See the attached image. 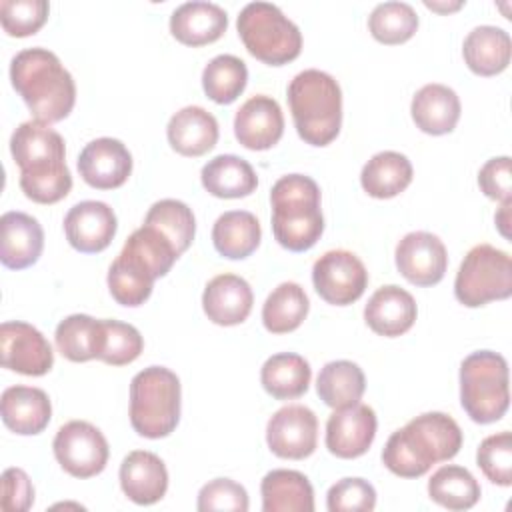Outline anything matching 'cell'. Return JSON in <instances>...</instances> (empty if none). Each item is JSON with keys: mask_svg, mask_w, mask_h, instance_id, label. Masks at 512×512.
<instances>
[{"mask_svg": "<svg viewBox=\"0 0 512 512\" xmlns=\"http://www.w3.org/2000/svg\"><path fill=\"white\" fill-rule=\"evenodd\" d=\"M10 152L20 168V188L38 204H54L68 196L72 176L66 166L64 138L50 124L22 122L10 138Z\"/></svg>", "mask_w": 512, "mask_h": 512, "instance_id": "1", "label": "cell"}, {"mask_svg": "<svg viewBox=\"0 0 512 512\" xmlns=\"http://www.w3.org/2000/svg\"><path fill=\"white\" fill-rule=\"evenodd\" d=\"M462 448V430L444 412H426L390 434L382 450L384 466L400 478H420L436 462L454 458Z\"/></svg>", "mask_w": 512, "mask_h": 512, "instance_id": "2", "label": "cell"}, {"mask_svg": "<svg viewBox=\"0 0 512 512\" xmlns=\"http://www.w3.org/2000/svg\"><path fill=\"white\" fill-rule=\"evenodd\" d=\"M10 80L38 122H60L74 108V78L48 48L20 50L10 62Z\"/></svg>", "mask_w": 512, "mask_h": 512, "instance_id": "3", "label": "cell"}, {"mask_svg": "<svg viewBox=\"0 0 512 512\" xmlns=\"http://www.w3.org/2000/svg\"><path fill=\"white\" fill-rule=\"evenodd\" d=\"M272 232L290 252L310 250L324 232L320 188L304 174H286L270 190Z\"/></svg>", "mask_w": 512, "mask_h": 512, "instance_id": "4", "label": "cell"}, {"mask_svg": "<svg viewBox=\"0 0 512 512\" xmlns=\"http://www.w3.org/2000/svg\"><path fill=\"white\" fill-rule=\"evenodd\" d=\"M298 136L310 146H328L342 126V90L328 72H298L286 90Z\"/></svg>", "mask_w": 512, "mask_h": 512, "instance_id": "5", "label": "cell"}, {"mask_svg": "<svg viewBox=\"0 0 512 512\" xmlns=\"http://www.w3.org/2000/svg\"><path fill=\"white\" fill-rule=\"evenodd\" d=\"M180 380L164 366H148L130 382V424L144 438L172 434L180 420Z\"/></svg>", "mask_w": 512, "mask_h": 512, "instance_id": "6", "label": "cell"}, {"mask_svg": "<svg viewBox=\"0 0 512 512\" xmlns=\"http://www.w3.org/2000/svg\"><path fill=\"white\" fill-rule=\"evenodd\" d=\"M460 404L476 424L500 420L510 404L506 358L492 350L468 354L460 364Z\"/></svg>", "mask_w": 512, "mask_h": 512, "instance_id": "7", "label": "cell"}, {"mask_svg": "<svg viewBox=\"0 0 512 512\" xmlns=\"http://www.w3.org/2000/svg\"><path fill=\"white\" fill-rule=\"evenodd\" d=\"M246 50L264 64L282 66L300 56L302 32L270 2L246 4L236 20Z\"/></svg>", "mask_w": 512, "mask_h": 512, "instance_id": "8", "label": "cell"}, {"mask_svg": "<svg viewBox=\"0 0 512 512\" xmlns=\"http://www.w3.org/2000/svg\"><path fill=\"white\" fill-rule=\"evenodd\" d=\"M454 296L468 308H478L494 300L512 296V258L490 244H478L464 256L456 280Z\"/></svg>", "mask_w": 512, "mask_h": 512, "instance_id": "9", "label": "cell"}, {"mask_svg": "<svg viewBox=\"0 0 512 512\" xmlns=\"http://www.w3.org/2000/svg\"><path fill=\"white\" fill-rule=\"evenodd\" d=\"M52 448L58 464L74 478H92L100 474L110 456L104 434L84 420H70L60 426Z\"/></svg>", "mask_w": 512, "mask_h": 512, "instance_id": "10", "label": "cell"}, {"mask_svg": "<svg viewBox=\"0 0 512 512\" xmlns=\"http://www.w3.org/2000/svg\"><path fill=\"white\" fill-rule=\"evenodd\" d=\"M312 282L324 302L348 306L364 294L368 286V272L354 252L328 250L314 262Z\"/></svg>", "mask_w": 512, "mask_h": 512, "instance_id": "11", "label": "cell"}, {"mask_svg": "<svg viewBox=\"0 0 512 512\" xmlns=\"http://www.w3.org/2000/svg\"><path fill=\"white\" fill-rule=\"evenodd\" d=\"M266 442L272 454L286 460L308 458L318 442V418L302 404L276 410L266 424Z\"/></svg>", "mask_w": 512, "mask_h": 512, "instance_id": "12", "label": "cell"}, {"mask_svg": "<svg viewBox=\"0 0 512 512\" xmlns=\"http://www.w3.org/2000/svg\"><path fill=\"white\" fill-rule=\"evenodd\" d=\"M0 354L4 368L24 376H44L54 364V352L44 334L20 320L2 322Z\"/></svg>", "mask_w": 512, "mask_h": 512, "instance_id": "13", "label": "cell"}, {"mask_svg": "<svg viewBox=\"0 0 512 512\" xmlns=\"http://www.w3.org/2000/svg\"><path fill=\"white\" fill-rule=\"evenodd\" d=\"M396 268L414 286L438 284L448 268V252L444 242L424 230L408 232L396 244Z\"/></svg>", "mask_w": 512, "mask_h": 512, "instance_id": "14", "label": "cell"}, {"mask_svg": "<svg viewBox=\"0 0 512 512\" xmlns=\"http://www.w3.org/2000/svg\"><path fill=\"white\" fill-rule=\"evenodd\" d=\"M376 426V412L366 404L336 408L326 422V448L344 460L358 458L372 446Z\"/></svg>", "mask_w": 512, "mask_h": 512, "instance_id": "15", "label": "cell"}, {"mask_svg": "<svg viewBox=\"0 0 512 512\" xmlns=\"http://www.w3.org/2000/svg\"><path fill=\"white\" fill-rule=\"evenodd\" d=\"M118 228L114 210L100 200L74 204L64 216V232L70 246L82 254H96L110 246Z\"/></svg>", "mask_w": 512, "mask_h": 512, "instance_id": "16", "label": "cell"}, {"mask_svg": "<svg viewBox=\"0 0 512 512\" xmlns=\"http://www.w3.org/2000/svg\"><path fill=\"white\" fill-rule=\"evenodd\" d=\"M78 172L92 188H118L132 174V154L116 138H96L82 148L78 156Z\"/></svg>", "mask_w": 512, "mask_h": 512, "instance_id": "17", "label": "cell"}, {"mask_svg": "<svg viewBox=\"0 0 512 512\" xmlns=\"http://www.w3.org/2000/svg\"><path fill=\"white\" fill-rule=\"evenodd\" d=\"M236 140L248 150H268L284 134V116L280 104L266 94L248 98L234 116Z\"/></svg>", "mask_w": 512, "mask_h": 512, "instance_id": "18", "label": "cell"}, {"mask_svg": "<svg viewBox=\"0 0 512 512\" xmlns=\"http://www.w3.org/2000/svg\"><path fill=\"white\" fill-rule=\"evenodd\" d=\"M0 260L10 270H22L38 262L44 248V230L26 212L10 210L0 218Z\"/></svg>", "mask_w": 512, "mask_h": 512, "instance_id": "19", "label": "cell"}, {"mask_svg": "<svg viewBox=\"0 0 512 512\" xmlns=\"http://www.w3.org/2000/svg\"><path fill=\"white\" fill-rule=\"evenodd\" d=\"M416 300L396 284L380 286L364 306V320L372 332L396 338L408 332L416 322Z\"/></svg>", "mask_w": 512, "mask_h": 512, "instance_id": "20", "label": "cell"}, {"mask_svg": "<svg viewBox=\"0 0 512 512\" xmlns=\"http://www.w3.org/2000/svg\"><path fill=\"white\" fill-rule=\"evenodd\" d=\"M254 304L250 284L236 274L214 276L202 294V308L208 320L218 326L242 324Z\"/></svg>", "mask_w": 512, "mask_h": 512, "instance_id": "21", "label": "cell"}, {"mask_svg": "<svg viewBox=\"0 0 512 512\" xmlns=\"http://www.w3.org/2000/svg\"><path fill=\"white\" fill-rule=\"evenodd\" d=\"M120 486L134 504L150 506L164 498L168 470L154 452L134 450L120 464Z\"/></svg>", "mask_w": 512, "mask_h": 512, "instance_id": "22", "label": "cell"}, {"mask_svg": "<svg viewBox=\"0 0 512 512\" xmlns=\"http://www.w3.org/2000/svg\"><path fill=\"white\" fill-rule=\"evenodd\" d=\"M0 414L2 422L12 432L20 436H34L48 426L52 418V404L42 388L16 384L2 392Z\"/></svg>", "mask_w": 512, "mask_h": 512, "instance_id": "23", "label": "cell"}, {"mask_svg": "<svg viewBox=\"0 0 512 512\" xmlns=\"http://www.w3.org/2000/svg\"><path fill=\"white\" fill-rule=\"evenodd\" d=\"M226 28L228 14L214 2H184L170 16L172 36L186 46H204L216 42Z\"/></svg>", "mask_w": 512, "mask_h": 512, "instance_id": "24", "label": "cell"}, {"mask_svg": "<svg viewBox=\"0 0 512 512\" xmlns=\"http://www.w3.org/2000/svg\"><path fill=\"white\" fill-rule=\"evenodd\" d=\"M154 280L156 274L150 264L128 246H122L108 268V290L118 304L128 308H136L150 298Z\"/></svg>", "mask_w": 512, "mask_h": 512, "instance_id": "25", "label": "cell"}, {"mask_svg": "<svg viewBox=\"0 0 512 512\" xmlns=\"http://www.w3.org/2000/svg\"><path fill=\"white\" fill-rule=\"evenodd\" d=\"M166 136L172 146L182 156H202L210 152L218 142V122L202 106H184L172 114Z\"/></svg>", "mask_w": 512, "mask_h": 512, "instance_id": "26", "label": "cell"}, {"mask_svg": "<svg viewBox=\"0 0 512 512\" xmlns=\"http://www.w3.org/2000/svg\"><path fill=\"white\" fill-rule=\"evenodd\" d=\"M460 110L462 106L458 94L444 84L422 86L410 104V114L416 128L432 136L452 132L460 120Z\"/></svg>", "mask_w": 512, "mask_h": 512, "instance_id": "27", "label": "cell"}, {"mask_svg": "<svg viewBox=\"0 0 512 512\" xmlns=\"http://www.w3.org/2000/svg\"><path fill=\"white\" fill-rule=\"evenodd\" d=\"M466 66L478 76H496L504 72L512 56V40L498 26H476L468 32L462 44Z\"/></svg>", "mask_w": 512, "mask_h": 512, "instance_id": "28", "label": "cell"}, {"mask_svg": "<svg viewBox=\"0 0 512 512\" xmlns=\"http://www.w3.org/2000/svg\"><path fill=\"white\" fill-rule=\"evenodd\" d=\"M264 512H312L314 488L298 470H270L260 484Z\"/></svg>", "mask_w": 512, "mask_h": 512, "instance_id": "29", "label": "cell"}, {"mask_svg": "<svg viewBox=\"0 0 512 512\" xmlns=\"http://www.w3.org/2000/svg\"><path fill=\"white\" fill-rule=\"evenodd\" d=\"M202 186L216 198H244L258 186V176L250 162L236 154H220L208 160L200 172Z\"/></svg>", "mask_w": 512, "mask_h": 512, "instance_id": "30", "label": "cell"}, {"mask_svg": "<svg viewBox=\"0 0 512 512\" xmlns=\"http://www.w3.org/2000/svg\"><path fill=\"white\" fill-rule=\"evenodd\" d=\"M260 238V222L248 210H228L220 214L212 226L216 252L230 260L248 258L258 248Z\"/></svg>", "mask_w": 512, "mask_h": 512, "instance_id": "31", "label": "cell"}, {"mask_svg": "<svg viewBox=\"0 0 512 512\" xmlns=\"http://www.w3.org/2000/svg\"><path fill=\"white\" fill-rule=\"evenodd\" d=\"M410 160L394 150L374 154L360 172V184L372 198H394L404 192L412 182Z\"/></svg>", "mask_w": 512, "mask_h": 512, "instance_id": "32", "label": "cell"}, {"mask_svg": "<svg viewBox=\"0 0 512 512\" xmlns=\"http://www.w3.org/2000/svg\"><path fill=\"white\" fill-rule=\"evenodd\" d=\"M312 370L308 360L294 352H278L270 356L260 370L264 390L276 400L300 398L310 384Z\"/></svg>", "mask_w": 512, "mask_h": 512, "instance_id": "33", "label": "cell"}, {"mask_svg": "<svg viewBox=\"0 0 512 512\" xmlns=\"http://www.w3.org/2000/svg\"><path fill=\"white\" fill-rule=\"evenodd\" d=\"M364 390V372L350 360H332L324 364L316 380V392L320 400L334 410L358 404Z\"/></svg>", "mask_w": 512, "mask_h": 512, "instance_id": "34", "label": "cell"}, {"mask_svg": "<svg viewBox=\"0 0 512 512\" xmlns=\"http://www.w3.org/2000/svg\"><path fill=\"white\" fill-rule=\"evenodd\" d=\"M58 352L70 362H88L100 356L102 320L88 314H70L54 332Z\"/></svg>", "mask_w": 512, "mask_h": 512, "instance_id": "35", "label": "cell"}, {"mask_svg": "<svg viewBox=\"0 0 512 512\" xmlns=\"http://www.w3.org/2000/svg\"><path fill=\"white\" fill-rule=\"evenodd\" d=\"M310 302L304 288L296 282L278 284L262 306L264 328L272 334H286L296 330L308 316Z\"/></svg>", "mask_w": 512, "mask_h": 512, "instance_id": "36", "label": "cell"}, {"mask_svg": "<svg viewBox=\"0 0 512 512\" xmlns=\"http://www.w3.org/2000/svg\"><path fill=\"white\" fill-rule=\"evenodd\" d=\"M480 484L464 466L448 464L428 480V496L448 510H468L480 500Z\"/></svg>", "mask_w": 512, "mask_h": 512, "instance_id": "37", "label": "cell"}, {"mask_svg": "<svg viewBox=\"0 0 512 512\" xmlns=\"http://www.w3.org/2000/svg\"><path fill=\"white\" fill-rule=\"evenodd\" d=\"M248 68L234 54L214 56L202 70V88L216 104H232L246 88Z\"/></svg>", "mask_w": 512, "mask_h": 512, "instance_id": "38", "label": "cell"}, {"mask_svg": "<svg viewBox=\"0 0 512 512\" xmlns=\"http://www.w3.org/2000/svg\"><path fill=\"white\" fill-rule=\"evenodd\" d=\"M144 224L162 232L174 244L178 254H184L190 248L196 234V220L192 210L188 204L174 198L154 202L146 212Z\"/></svg>", "mask_w": 512, "mask_h": 512, "instance_id": "39", "label": "cell"}, {"mask_svg": "<svg viewBox=\"0 0 512 512\" xmlns=\"http://www.w3.org/2000/svg\"><path fill=\"white\" fill-rule=\"evenodd\" d=\"M416 28L418 14L406 2H382L368 16L370 34L382 44H402L414 36Z\"/></svg>", "mask_w": 512, "mask_h": 512, "instance_id": "40", "label": "cell"}, {"mask_svg": "<svg viewBox=\"0 0 512 512\" xmlns=\"http://www.w3.org/2000/svg\"><path fill=\"white\" fill-rule=\"evenodd\" d=\"M144 348L142 334L132 324L120 320H102V348L98 360L110 366L134 362Z\"/></svg>", "mask_w": 512, "mask_h": 512, "instance_id": "41", "label": "cell"}, {"mask_svg": "<svg viewBox=\"0 0 512 512\" xmlns=\"http://www.w3.org/2000/svg\"><path fill=\"white\" fill-rule=\"evenodd\" d=\"M124 246L138 252L150 264L156 278L166 276L180 256L174 244L162 232L148 224H142L138 230H134L124 242Z\"/></svg>", "mask_w": 512, "mask_h": 512, "instance_id": "42", "label": "cell"}, {"mask_svg": "<svg viewBox=\"0 0 512 512\" xmlns=\"http://www.w3.org/2000/svg\"><path fill=\"white\" fill-rule=\"evenodd\" d=\"M50 4L46 0H2L0 22L8 36L24 38L36 34L48 20Z\"/></svg>", "mask_w": 512, "mask_h": 512, "instance_id": "43", "label": "cell"}, {"mask_svg": "<svg viewBox=\"0 0 512 512\" xmlns=\"http://www.w3.org/2000/svg\"><path fill=\"white\" fill-rule=\"evenodd\" d=\"M476 462L484 476L498 484H512V436L508 430L484 438L476 452Z\"/></svg>", "mask_w": 512, "mask_h": 512, "instance_id": "44", "label": "cell"}, {"mask_svg": "<svg viewBox=\"0 0 512 512\" xmlns=\"http://www.w3.org/2000/svg\"><path fill=\"white\" fill-rule=\"evenodd\" d=\"M374 506L376 490L364 478H342L326 494V508L330 512H370Z\"/></svg>", "mask_w": 512, "mask_h": 512, "instance_id": "45", "label": "cell"}, {"mask_svg": "<svg viewBox=\"0 0 512 512\" xmlns=\"http://www.w3.org/2000/svg\"><path fill=\"white\" fill-rule=\"evenodd\" d=\"M250 506L248 492L242 484L230 478H214L204 484L198 492V510L212 512V510H232V512H246Z\"/></svg>", "mask_w": 512, "mask_h": 512, "instance_id": "46", "label": "cell"}, {"mask_svg": "<svg viewBox=\"0 0 512 512\" xmlns=\"http://www.w3.org/2000/svg\"><path fill=\"white\" fill-rule=\"evenodd\" d=\"M512 170L510 158H490L478 172V186L490 200H512Z\"/></svg>", "mask_w": 512, "mask_h": 512, "instance_id": "47", "label": "cell"}, {"mask_svg": "<svg viewBox=\"0 0 512 512\" xmlns=\"http://www.w3.org/2000/svg\"><path fill=\"white\" fill-rule=\"evenodd\" d=\"M34 504V486L22 468H6L2 474V510L26 512Z\"/></svg>", "mask_w": 512, "mask_h": 512, "instance_id": "48", "label": "cell"}, {"mask_svg": "<svg viewBox=\"0 0 512 512\" xmlns=\"http://www.w3.org/2000/svg\"><path fill=\"white\" fill-rule=\"evenodd\" d=\"M510 206H512V200H506V202H502V206H500V214H496V224H498V228H500V232H502V236H510L508 234V224H510V218H508V212H510Z\"/></svg>", "mask_w": 512, "mask_h": 512, "instance_id": "49", "label": "cell"}, {"mask_svg": "<svg viewBox=\"0 0 512 512\" xmlns=\"http://www.w3.org/2000/svg\"><path fill=\"white\" fill-rule=\"evenodd\" d=\"M428 8H432V10H438V12H452V10H458L460 6H462V2H454V4H438V2H430V0H426L424 2Z\"/></svg>", "mask_w": 512, "mask_h": 512, "instance_id": "50", "label": "cell"}]
</instances>
